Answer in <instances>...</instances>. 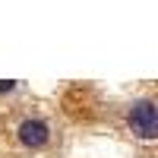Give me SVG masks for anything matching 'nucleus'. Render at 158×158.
Returning <instances> with one entry per match:
<instances>
[{
	"label": "nucleus",
	"mask_w": 158,
	"mask_h": 158,
	"mask_svg": "<svg viewBox=\"0 0 158 158\" xmlns=\"http://www.w3.org/2000/svg\"><path fill=\"white\" fill-rule=\"evenodd\" d=\"M127 123L130 130L139 136V139H155L158 136V111H155V101L152 98H139L130 104V114H127Z\"/></svg>",
	"instance_id": "nucleus-1"
},
{
	"label": "nucleus",
	"mask_w": 158,
	"mask_h": 158,
	"mask_svg": "<svg viewBox=\"0 0 158 158\" xmlns=\"http://www.w3.org/2000/svg\"><path fill=\"white\" fill-rule=\"evenodd\" d=\"M16 136H19V142L25 149H41L51 139V127L41 120V117H25L19 123V130H16Z\"/></svg>",
	"instance_id": "nucleus-2"
},
{
	"label": "nucleus",
	"mask_w": 158,
	"mask_h": 158,
	"mask_svg": "<svg viewBox=\"0 0 158 158\" xmlns=\"http://www.w3.org/2000/svg\"><path fill=\"white\" fill-rule=\"evenodd\" d=\"M16 89V79H0V95H3V92H13Z\"/></svg>",
	"instance_id": "nucleus-3"
}]
</instances>
